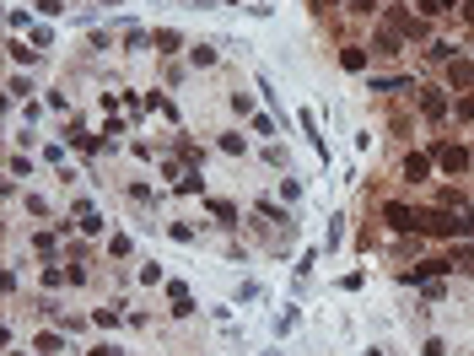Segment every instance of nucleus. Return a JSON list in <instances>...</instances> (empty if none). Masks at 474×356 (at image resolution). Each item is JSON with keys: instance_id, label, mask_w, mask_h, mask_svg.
Wrapping results in <instances>:
<instances>
[{"instance_id": "39448f33", "label": "nucleus", "mask_w": 474, "mask_h": 356, "mask_svg": "<svg viewBox=\"0 0 474 356\" xmlns=\"http://www.w3.org/2000/svg\"><path fill=\"white\" fill-rule=\"evenodd\" d=\"M420 114H426V119H447V97L442 92H420Z\"/></svg>"}, {"instance_id": "20e7f679", "label": "nucleus", "mask_w": 474, "mask_h": 356, "mask_svg": "<svg viewBox=\"0 0 474 356\" xmlns=\"http://www.w3.org/2000/svg\"><path fill=\"white\" fill-rule=\"evenodd\" d=\"M405 178H410V184H426V178H431V157H420V151L405 157Z\"/></svg>"}, {"instance_id": "0eeeda50", "label": "nucleus", "mask_w": 474, "mask_h": 356, "mask_svg": "<svg viewBox=\"0 0 474 356\" xmlns=\"http://www.w3.org/2000/svg\"><path fill=\"white\" fill-rule=\"evenodd\" d=\"M340 65H345V70H361V65H367V49H361V43H345Z\"/></svg>"}, {"instance_id": "f257e3e1", "label": "nucleus", "mask_w": 474, "mask_h": 356, "mask_svg": "<svg viewBox=\"0 0 474 356\" xmlns=\"http://www.w3.org/2000/svg\"><path fill=\"white\" fill-rule=\"evenodd\" d=\"M383 222L394 227V232H415V211L410 205H383Z\"/></svg>"}, {"instance_id": "423d86ee", "label": "nucleus", "mask_w": 474, "mask_h": 356, "mask_svg": "<svg viewBox=\"0 0 474 356\" xmlns=\"http://www.w3.org/2000/svg\"><path fill=\"white\" fill-rule=\"evenodd\" d=\"M178 43H184V38H178L173 28H162L157 38H151V49H157V54H178Z\"/></svg>"}, {"instance_id": "f8f14e48", "label": "nucleus", "mask_w": 474, "mask_h": 356, "mask_svg": "<svg viewBox=\"0 0 474 356\" xmlns=\"http://www.w3.org/2000/svg\"><path fill=\"white\" fill-rule=\"evenodd\" d=\"M464 17H469V22H474V0H464Z\"/></svg>"}, {"instance_id": "7ed1b4c3", "label": "nucleus", "mask_w": 474, "mask_h": 356, "mask_svg": "<svg viewBox=\"0 0 474 356\" xmlns=\"http://www.w3.org/2000/svg\"><path fill=\"white\" fill-rule=\"evenodd\" d=\"M437 162H442L447 173H464V167H469V151H464V146H437Z\"/></svg>"}, {"instance_id": "9b49d317", "label": "nucleus", "mask_w": 474, "mask_h": 356, "mask_svg": "<svg viewBox=\"0 0 474 356\" xmlns=\"http://www.w3.org/2000/svg\"><path fill=\"white\" fill-rule=\"evenodd\" d=\"M458 119H469V125H474V92H469V97H458Z\"/></svg>"}, {"instance_id": "6e6552de", "label": "nucleus", "mask_w": 474, "mask_h": 356, "mask_svg": "<svg viewBox=\"0 0 474 356\" xmlns=\"http://www.w3.org/2000/svg\"><path fill=\"white\" fill-rule=\"evenodd\" d=\"M372 49H378V54H399V32H378Z\"/></svg>"}, {"instance_id": "9d476101", "label": "nucleus", "mask_w": 474, "mask_h": 356, "mask_svg": "<svg viewBox=\"0 0 474 356\" xmlns=\"http://www.w3.org/2000/svg\"><path fill=\"white\" fill-rule=\"evenodd\" d=\"M447 6H453V0H420V11H426V17H442Z\"/></svg>"}, {"instance_id": "f03ea898", "label": "nucleus", "mask_w": 474, "mask_h": 356, "mask_svg": "<svg viewBox=\"0 0 474 356\" xmlns=\"http://www.w3.org/2000/svg\"><path fill=\"white\" fill-rule=\"evenodd\" d=\"M447 81L464 87V92H474V65L469 60H447Z\"/></svg>"}, {"instance_id": "1a4fd4ad", "label": "nucleus", "mask_w": 474, "mask_h": 356, "mask_svg": "<svg viewBox=\"0 0 474 356\" xmlns=\"http://www.w3.org/2000/svg\"><path fill=\"white\" fill-rule=\"evenodd\" d=\"M453 270H464V275H474V249H458V254H453Z\"/></svg>"}]
</instances>
